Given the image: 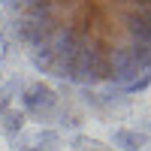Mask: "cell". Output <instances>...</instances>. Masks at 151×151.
Returning a JSON list of instances; mask_svg holds the SVG:
<instances>
[{"label":"cell","mask_w":151,"mask_h":151,"mask_svg":"<svg viewBox=\"0 0 151 151\" xmlns=\"http://www.w3.org/2000/svg\"><path fill=\"white\" fill-rule=\"evenodd\" d=\"M36 70L73 85L136 88L151 60L148 0H0Z\"/></svg>","instance_id":"6da1fadb"},{"label":"cell","mask_w":151,"mask_h":151,"mask_svg":"<svg viewBox=\"0 0 151 151\" xmlns=\"http://www.w3.org/2000/svg\"><path fill=\"white\" fill-rule=\"evenodd\" d=\"M21 103H24V109H27L30 115L48 118V112H52V106L58 103V97H55V91H48L45 85H30L27 91H24Z\"/></svg>","instance_id":"7a4b0ae2"},{"label":"cell","mask_w":151,"mask_h":151,"mask_svg":"<svg viewBox=\"0 0 151 151\" xmlns=\"http://www.w3.org/2000/svg\"><path fill=\"white\" fill-rule=\"evenodd\" d=\"M115 145H124L127 151H139L142 148V136L139 133H130V130H118L115 133Z\"/></svg>","instance_id":"3957f363"},{"label":"cell","mask_w":151,"mask_h":151,"mask_svg":"<svg viewBox=\"0 0 151 151\" xmlns=\"http://www.w3.org/2000/svg\"><path fill=\"white\" fill-rule=\"evenodd\" d=\"M85 151H106V148H85Z\"/></svg>","instance_id":"277c9868"}]
</instances>
